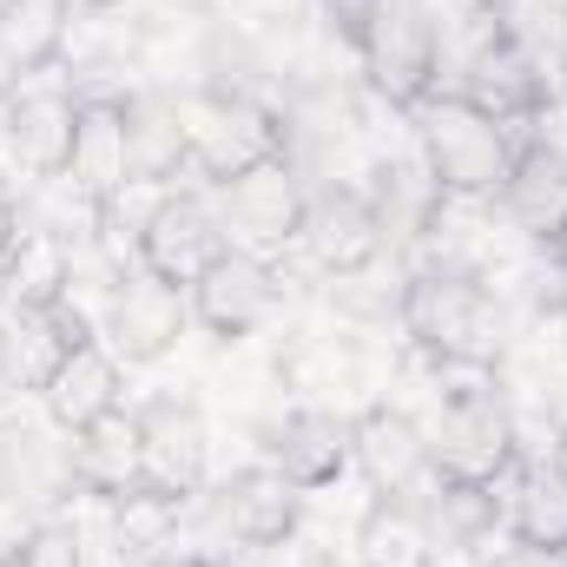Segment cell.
Instances as JSON below:
<instances>
[{"label": "cell", "instance_id": "6da1fadb", "mask_svg": "<svg viewBox=\"0 0 567 567\" xmlns=\"http://www.w3.org/2000/svg\"><path fill=\"white\" fill-rule=\"evenodd\" d=\"M403 337L442 370H488L502 357V317L482 271L468 265H423L396 290Z\"/></svg>", "mask_w": 567, "mask_h": 567}, {"label": "cell", "instance_id": "7a4b0ae2", "mask_svg": "<svg viewBox=\"0 0 567 567\" xmlns=\"http://www.w3.org/2000/svg\"><path fill=\"white\" fill-rule=\"evenodd\" d=\"M410 120H416V152H423L429 185L449 205H488V198H502V185L515 172V152H522L515 126L488 120L462 93H429Z\"/></svg>", "mask_w": 567, "mask_h": 567}, {"label": "cell", "instance_id": "3957f363", "mask_svg": "<svg viewBox=\"0 0 567 567\" xmlns=\"http://www.w3.org/2000/svg\"><path fill=\"white\" fill-rule=\"evenodd\" d=\"M357 66L390 113H416L442 73V20L429 0H377L357 27Z\"/></svg>", "mask_w": 567, "mask_h": 567}, {"label": "cell", "instance_id": "277c9868", "mask_svg": "<svg viewBox=\"0 0 567 567\" xmlns=\"http://www.w3.org/2000/svg\"><path fill=\"white\" fill-rule=\"evenodd\" d=\"M429 455L435 475L449 482H508L522 468V442H515V416L495 396V383H462L442 390L435 416H429Z\"/></svg>", "mask_w": 567, "mask_h": 567}, {"label": "cell", "instance_id": "5b68a950", "mask_svg": "<svg viewBox=\"0 0 567 567\" xmlns=\"http://www.w3.org/2000/svg\"><path fill=\"white\" fill-rule=\"evenodd\" d=\"M178 106H185V133H192V165L212 185H225L265 158H284V120L245 86H198Z\"/></svg>", "mask_w": 567, "mask_h": 567}, {"label": "cell", "instance_id": "8992f818", "mask_svg": "<svg viewBox=\"0 0 567 567\" xmlns=\"http://www.w3.org/2000/svg\"><path fill=\"white\" fill-rule=\"evenodd\" d=\"M133 429H140V482L145 495L158 502H192L205 488V468H212V429H205V410L178 390H158L133 410Z\"/></svg>", "mask_w": 567, "mask_h": 567}, {"label": "cell", "instance_id": "52a82bcc", "mask_svg": "<svg viewBox=\"0 0 567 567\" xmlns=\"http://www.w3.org/2000/svg\"><path fill=\"white\" fill-rule=\"evenodd\" d=\"M284 297V278L271 258L245 251V245H225L198 278L185 284V303H192V323L212 337V343H245L271 323Z\"/></svg>", "mask_w": 567, "mask_h": 567}, {"label": "cell", "instance_id": "ba28073f", "mask_svg": "<svg viewBox=\"0 0 567 567\" xmlns=\"http://www.w3.org/2000/svg\"><path fill=\"white\" fill-rule=\"evenodd\" d=\"M225 245H231V231H225L218 205L205 192H178V185H165L152 198V212L133 225V265L165 284H178V290L198 278Z\"/></svg>", "mask_w": 567, "mask_h": 567}, {"label": "cell", "instance_id": "9c48e42d", "mask_svg": "<svg viewBox=\"0 0 567 567\" xmlns=\"http://www.w3.org/2000/svg\"><path fill=\"white\" fill-rule=\"evenodd\" d=\"M212 192H218L212 205H218L231 245H245V251H258V258H278L284 245H297L310 192H303L290 152H284V158H265V165H251V172H238V178H225V185H212Z\"/></svg>", "mask_w": 567, "mask_h": 567}, {"label": "cell", "instance_id": "30bf717a", "mask_svg": "<svg viewBox=\"0 0 567 567\" xmlns=\"http://www.w3.org/2000/svg\"><path fill=\"white\" fill-rule=\"evenodd\" d=\"M297 245H303V258H310L323 278H363V271L383 258L390 231H383V218H377V205H370L363 185H337V178H330V185L310 192Z\"/></svg>", "mask_w": 567, "mask_h": 567}, {"label": "cell", "instance_id": "8fae6325", "mask_svg": "<svg viewBox=\"0 0 567 567\" xmlns=\"http://www.w3.org/2000/svg\"><path fill=\"white\" fill-rule=\"evenodd\" d=\"M455 93L468 106H482L488 120H502V126H522V120L548 113V73H542L535 47L515 27H495V33L475 40V53L462 60V86Z\"/></svg>", "mask_w": 567, "mask_h": 567}, {"label": "cell", "instance_id": "7c38bea8", "mask_svg": "<svg viewBox=\"0 0 567 567\" xmlns=\"http://www.w3.org/2000/svg\"><path fill=\"white\" fill-rule=\"evenodd\" d=\"M350 468L377 488V495H403L416 502V488L435 482V455H429V429L403 403H370L350 416Z\"/></svg>", "mask_w": 567, "mask_h": 567}, {"label": "cell", "instance_id": "4fadbf2b", "mask_svg": "<svg viewBox=\"0 0 567 567\" xmlns=\"http://www.w3.org/2000/svg\"><path fill=\"white\" fill-rule=\"evenodd\" d=\"M185 323H192V303H185L178 284L152 278L140 265L113 278V297H106V343H113V357H120L126 370L172 357L178 337H185Z\"/></svg>", "mask_w": 567, "mask_h": 567}, {"label": "cell", "instance_id": "5bb4252c", "mask_svg": "<svg viewBox=\"0 0 567 567\" xmlns=\"http://www.w3.org/2000/svg\"><path fill=\"white\" fill-rule=\"evenodd\" d=\"M86 337H93V323L73 310V297L47 303V310H0V390L47 396V383Z\"/></svg>", "mask_w": 567, "mask_h": 567}, {"label": "cell", "instance_id": "9a60e30c", "mask_svg": "<svg viewBox=\"0 0 567 567\" xmlns=\"http://www.w3.org/2000/svg\"><path fill=\"white\" fill-rule=\"evenodd\" d=\"M66 178L93 212H106L133 192V145H126V100L120 93H80Z\"/></svg>", "mask_w": 567, "mask_h": 567}, {"label": "cell", "instance_id": "2e32d148", "mask_svg": "<svg viewBox=\"0 0 567 567\" xmlns=\"http://www.w3.org/2000/svg\"><path fill=\"white\" fill-rule=\"evenodd\" d=\"M265 462L278 468L284 482H297L303 495L337 488L350 475V416H337L323 403L284 410L278 423L265 429Z\"/></svg>", "mask_w": 567, "mask_h": 567}, {"label": "cell", "instance_id": "e0dca14e", "mask_svg": "<svg viewBox=\"0 0 567 567\" xmlns=\"http://www.w3.org/2000/svg\"><path fill=\"white\" fill-rule=\"evenodd\" d=\"M47 416L53 429H66V435H80V429L106 423V416H120L126 410V363L113 357V343L106 337H86L66 363H60V377L47 383Z\"/></svg>", "mask_w": 567, "mask_h": 567}, {"label": "cell", "instance_id": "ac0fdd59", "mask_svg": "<svg viewBox=\"0 0 567 567\" xmlns=\"http://www.w3.org/2000/svg\"><path fill=\"white\" fill-rule=\"evenodd\" d=\"M218 522H225L245 548H284V542L303 528V488L284 482L271 462H251V468H238V475L218 488Z\"/></svg>", "mask_w": 567, "mask_h": 567}, {"label": "cell", "instance_id": "d6986e66", "mask_svg": "<svg viewBox=\"0 0 567 567\" xmlns=\"http://www.w3.org/2000/svg\"><path fill=\"white\" fill-rule=\"evenodd\" d=\"M73 120L80 100L66 86H20L7 106V145L33 178H66L73 165Z\"/></svg>", "mask_w": 567, "mask_h": 567}, {"label": "cell", "instance_id": "ffe728a7", "mask_svg": "<svg viewBox=\"0 0 567 567\" xmlns=\"http://www.w3.org/2000/svg\"><path fill=\"white\" fill-rule=\"evenodd\" d=\"M502 212L515 218V231H528L535 245H555L567 231V145H522L515 172L502 185Z\"/></svg>", "mask_w": 567, "mask_h": 567}, {"label": "cell", "instance_id": "44dd1931", "mask_svg": "<svg viewBox=\"0 0 567 567\" xmlns=\"http://www.w3.org/2000/svg\"><path fill=\"white\" fill-rule=\"evenodd\" d=\"M126 145H133V185L165 192L185 165H192V133H185V106L178 93H126Z\"/></svg>", "mask_w": 567, "mask_h": 567}, {"label": "cell", "instance_id": "7402d4cb", "mask_svg": "<svg viewBox=\"0 0 567 567\" xmlns=\"http://www.w3.org/2000/svg\"><path fill=\"white\" fill-rule=\"evenodd\" d=\"M66 284H73V251L60 231H40L27 225L7 258H0V310H47V303H66Z\"/></svg>", "mask_w": 567, "mask_h": 567}, {"label": "cell", "instance_id": "603a6c76", "mask_svg": "<svg viewBox=\"0 0 567 567\" xmlns=\"http://www.w3.org/2000/svg\"><path fill=\"white\" fill-rule=\"evenodd\" d=\"M66 468H73V482H80L86 495H100V502L140 495L145 482H140V429H133V410H120V416H106V423L80 429Z\"/></svg>", "mask_w": 567, "mask_h": 567}, {"label": "cell", "instance_id": "cb8c5ba5", "mask_svg": "<svg viewBox=\"0 0 567 567\" xmlns=\"http://www.w3.org/2000/svg\"><path fill=\"white\" fill-rule=\"evenodd\" d=\"M350 555H357V567H435V535H429L423 502L377 495V502L357 515Z\"/></svg>", "mask_w": 567, "mask_h": 567}, {"label": "cell", "instance_id": "d4e9b609", "mask_svg": "<svg viewBox=\"0 0 567 567\" xmlns=\"http://www.w3.org/2000/svg\"><path fill=\"white\" fill-rule=\"evenodd\" d=\"M416 502H423L429 535H435L442 548H482V542L508 522L502 482H449V475H435L429 495H416Z\"/></svg>", "mask_w": 567, "mask_h": 567}, {"label": "cell", "instance_id": "484cf974", "mask_svg": "<svg viewBox=\"0 0 567 567\" xmlns=\"http://www.w3.org/2000/svg\"><path fill=\"white\" fill-rule=\"evenodd\" d=\"M508 542L542 548V555H567V482L555 468H515L508 475Z\"/></svg>", "mask_w": 567, "mask_h": 567}, {"label": "cell", "instance_id": "4316f807", "mask_svg": "<svg viewBox=\"0 0 567 567\" xmlns=\"http://www.w3.org/2000/svg\"><path fill=\"white\" fill-rule=\"evenodd\" d=\"M73 0H13L7 20H0V47L13 53L20 73H47L66 60V40H73Z\"/></svg>", "mask_w": 567, "mask_h": 567}, {"label": "cell", "instance_id": "83f0119b", "mask_svg": "<svg viewBox=\"0 0 567 567\" xmlns=\"http://www.w3.org/2000/svg\"><path fill=\"white\" fill-rule=\"evenodd\" d=\"M7 567H86V555H80V535H73V528L40 522V528H27V535L13 542Z\"/></svg>", "mask_w": 567, "mask_h": 567}, {"label": "cell", "instance_id": "f1b7e54d", "mask_svg": "<svg viewBox=\"0 0 567 567\" xmlns=\"http://www.w3.org/2000/svg\"><path fill=\"white\" fill-rule=\"evenodd\" d=\"M317 7H323V20H330L343 40H357V27L370 20V7H377V0H317Z\"/></svg>", "mask_w": 567, "mask_h": 567}, {"label": "cell", "instance_id": "f546056e", "mask_svg": "<svg viewBox=\"0 0 567 567\" xmlns=\"http://www.w3.org/2000/svg\"><path fill=\"white\" fill-rule=\"evenodd\" d=\"M27 225H20V198H13V185H7V172H0V258H7V245L20 238Z\"/></svg>", "mask_w": 567, "mask_h": 567}, {"label": "cell", "instance_id": "4dcf8cb0", "mask_svg": "<svg viewBox=\"0 0 567 567\" xmlns=\"http://www.w3.org/2000/svg\"><path fill=\"white\" fill-rule=\"evenodd\" d=\"M488 567H567V555H542V548H502V555H488Z\"/></svg>", "mask_w": 567, "mask_h": 567}, {"label": "cell", "instance_id": "1f68e13d", "mask_svg": "<svg viewBox=\"0 0 567 567\" xmlns=\"http://www.w3.org/2000/svg\"><path fill=\"white\" fill-rule=\"evenodd\" d=\"M20 80H27V73H20V66H13V53L0 47V113L13 106V93H20Z\"/></svg>", "mask_w": 567, "mask_h": 567}, {"label": "cell", "instance_id": "d6a6232c", "mask_svg": "<svg viewBox=\"0 0 567 567\" xmlns=\"http://www.w3.org/2000/svg\"><path fill=\"white\" fill-rule=\"evenodd\" d=\"M548 468H555V475L567 482V423L555 429V449H548Z\"/></svg>", "mask_w": 567, "mask_h": 567}, {"label": "cell", "instance_id": "836d02e7", "mask_svg": "<svg viewBox=\"0 0 567 567\" xmlns=\"http://www.w3.org/2000/svg\"><path fill=\"white\" fill-rule=\"evenodd\" d=\"M548 258H555V271H561V278H567V231H561V238H555V245H548Z\"/></svg>", "mask_w": 567, "mask_h": 567}, {"label": "cell", "instance_id": "e575fe53", "mask_svg": "<svg viewBox=\"0 0 567 567\" xmlns=\"http://www.w3.org/2000/svg\"><path fill=\"white\" fill-rule=\"evenodd\" d=\"M80 13H106V7H120V0H73Z\"/></svg>", "mask_w": 567, "mask_h": 567}, {"label": "cell", "instance_id": "d590c367", "mask_svg": "<svg viewBox=\"0 0 567 567\" xmlns=\"http://www.w3.org/2000/svg\"><path fill=\"white\" fill-rule=\"evenodd\" d=\"M172 567H218V561H198V555H192V561H172Z\"/></svg>", "mask_w": 567, "mask_h": 567}, {"label": "cell", "instance_id": "8d00e7d4", "mask_svg": "<svg viewBox=\"0 0 567 567\" xmlns=\"http://www.w3.org/2000/svg\"><path fill=\"white\" fill-rule=\"evenodd\" d=\"M7 7H13V0H0V20H7Z\"/></svg>", "mask_w": 567, "mask_h": 567}]
</instances>
